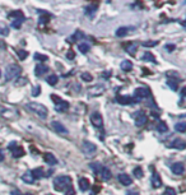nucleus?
I'll return each instance as SVG.
<instances>
[{"mask_svg":"<svg viewBox=\"0 0 186 195\" xmlns=\"http://www.w3.org/2000/svg\"><path fill=\"white\" fill-rule=\"evenodd\" d=\"M64 194L65 195H75V190H74V187L73 186H70V187H68V189L64 191Z\"/></svg>","mask_w":186,"mask_h":195,"instance_id":"41","label":"nucleus"},{"mask_svg":"<svg viewBox=\"0 0 186 195\" xmlns=\"http://www.w3.org/2000/svg\"><path fill=\"white\" fill-rule=\"evenodd\" d=\"M171 147L172 148H176V149H185V147H186V144H185V140L184 139H180V138H176V139H173V142H172V144H171Z\"/></svg>","mask_w":186,"mask_h":195,"instance_id":"17","label":"nucleus"},{"mask_svg":"<svg viewBox=\"0 0 186 195\" xmlns=\"http://www.w3.org/2000/svg\"><path fill=\"white\" fill-rule=\"evenodd\" d=\"M52 173V170H47V172H46V176H50Z\"/></svg>","mask_w":186,"mask_h":195,"instance_id":"56","label":"nucleus"},{"mask_svg":"<svg viewBox=\"0 0 186 195\" xmlns=\"http://www.w3.org/2000/svg\"><path fill=\"white\" fill-rule=\"evenodd\" d=\"M82 150H83V153H84L85 156L92 157V156H95V154H96V152H97V147H96L92 142L84 140V142H83V144H82Z\"/></svg>","mask_w":186,"mask_h":195,"instance_id":"4","label":"nucleus"},{"mask_svg":"<svg viewBox=\"0 0 186 195\" xmlns=\"http://www.w3.org/2000/svg\"><path fill=\"white\" fill-rule=\"evenodd\" d=\"M47 70H48V68L46 67V65H44V64H38V65H36V68H34V74L37 75V77H41V75L46 74Z\"/></svg>","mask_w":186,"mask_h":195,"instance_id":"14","label":"nucleus"},{"mask_svg":"<svg viewBox=\"0 0 186 195\" xmlns=\"http://www.w3.org/2000/svg\"><path fill=\"white\" fill-rule=\"evenodd\" d=\"M105 85L102 84H97L95 87H92V88H89L88 93H89V97H98V96H101L103 95V92H105Z\"/></svg>","mask_w":186,"mask_h":195,"instance_id":"9","label":"nucleus"},{"mask_svg":"<svg viewBox=\"0 0 186 195\" xmlns=\"http://www.w3.org/2000/svg\"><path fill=\"white\" fill-rule=\"evenodd\" d=\"M134 176L137 177V179H141L143 177V170L140 167H137V168H134Z\"/></svg>","mask_w":186,"mask_h":195,"instance_id":"37","label":"nucleus"},{"mask_svg":"<svg viewBox=\"0 0 186 195\" xmlns=\"http://www.w3.org/2000/svg\"><path fill=\"white\" fill-rule=\"evenodd\" d=\"M141 59L144 60V61H149V63H153V64H157V60H156V57L152 52H149V51H145L144 54H143L141 56Z\"/></svg>","mask_w":186,"mask_h":195,"instance_id":"20","label":"nucleus"},{"mask_svg":"<svg viewBox=\"0 0 186 195\" xmlns=\"http://www.w3.org/2000/svg\"><path fill=\"white\" fill-rule=\"evenodd\" d=\"M80 38H84V33L82 31H77L73 36H71V40H73V41H78Z\"/></svg>","mask_w":186,"mask_h":195,"instance_id":"35","label":"nucleus"},{"mask_svg":"<svg viewBox=\"0 0 186 195\" xmlns=\"http://www.w3.org/2000/svg\"><path fill=\"white\" fill-rule=\"evenodd\" d=\"M0 34H3V36H8L9 34V30L6 27H0Z\"/></svg>","mask_w":186,"mask_h":195,"instance_id":"46","label":"nucleus"},{"mask_svg":"<svg viewBox=\"0 0 186 195\" xmlns=\"http://www.w3.org/2000/svg\"><path fill=\"white\" fill-rule=\"evenodd\" d=\"M78 49H79V51H80L82 54H87V52H89L91 46L88 45L87 42H82V43H79V45H78Z\"/></svg>","mask_w":186,"mask_h":195,"instance_id":"26","label":"nucleus"},{"mask_svg":"<svg viewBox=\"0 0 186 195\" xmlns=\"http://www.w3.org/2000/svg\"><path fill=\"white\" fill-rule=\"evenodd\" d=\"M58 75H55V74H51L50 77H47V79H46V82L50 84V85H55L56 83H58Z\"/></svg>","mask_w":186,"mask_h":195,"instance_id":"32","label":"nucleus"},{"mask_svg":"<svg viewBox=\"0 0 186 195\" xmlns=\"http://www.w3.org/2000/svg\"><path fill=\"white\" fill-rule=\"evenodd\" d=\"M79 187H80L82 191H87L89 187H91V184H89V181H88V179L82 177V179L79 180Z\"/></svg>","mask_w":186,"mask_h":195,"instance_id":"21","label":"nucleus"},{"mask_svg":"<svg viewBox=\"0 0 186 195\" xmlns=\"http://www.w3.org/2000/svg\"><path fill=\"white\" fill-rule=\"evenodd\" d=\"M44 160L46 161L47 164L50 166H55V164H58V160H56V157L51 153H45L44 154Z\"/></svg>","mask_w":186,"mask_h":195,"instance_id":"16","label":"nucleus"},{"mask_svg":"<svg viewBox=\"0 0 186 195\" xmlns=\"http://www.w3.org/2000/svg\"><path fill=\"white\" fill-rule=\"evenodd\" d=\"M0 75H2V73H0Z\"/></svg>","mask_w":186,"mask_h":195,"instance_id":"59","label":"nucleus"},{"mask_svg":"<svg viewBox=\"0 0 186 195\" xmlns=\"http://www.w3.org/2000/svg\"><path fill=\"white\" fill-rule=\"evenodd\" d=\"M167 84H168V85H170L173 91H176V89H177V83H176V82H172L171 79H168V81H167Z\"/></svg>","mask_w":186,"mask_h":195,"instance_id":"43","label":"nucleus"},{"mask_svg":"<svg viewBox=\"0 0 186 195\" xmlns=\"http://www.w3.org/2000/svg\"><path fill=\"white\" fill-rule=\"evenodd\" d=\"M16 147H17V142H16V140H13V142H10V143L8 144V148H9V149H12V150H13L14 148H16Z\"/></svg>","mask_w":186,"mask_h":195,"instance_id":"50","label":"nucleus"},{"mask_svg":"<svg viewBox=\"0 0 186 195\" xmlns=\"http://www.w3.org/2000/svg\"><path fill=\"white\" fill-rule=\"evenodd\" d=\"M23 20H24V19H13L10 26H12L13 28H16V30H19V28H20V24H22Z\"/></svg>","mask_w":186,"mask_h":195,"instance_id":"34","label":"nucleus"},{"mask_svg":"<svg viewBox=\"0 0 186 195\" xmlns=\"http://www.w3.org/2000/svg\"><path fill=\"white\" fill-rule=\"evenodd\" d=\"M20 73H22V68L18 64H10L5 69V81H8V82L13 81V79L18 78Z\"/></svg>","mask_w":186,"mask_h":195,"instance_id":"3","label":"nucleus"},{"mask_svg":"<svg viewBox=\"0 0 186 195\" xmlns=\"http://www.w3.org/2000/svg\"><path fill=\"white\" fill-rule=\"evenodd\" d=\"M9 17H13V19H24V14L20 10H16L9 14Z\"/></svg>","mask_w":186,"mask_h":195,"instance_id":"31","label":"nucleus"},{"mask_svg":"<svg viewBox=\"0 0 186 195\" xmlns=\"http://www.w3.org/2000/svg\"><path fill=\"white\" fill-rule=\"evenodd\" d=\"M171 171H172L175 175H182L184 171H185V166L181 162H176L171 166Z\"/></svg>","mask_w":186,"mask_h":195,"instance_id":"12","label":"nucleus"},{"mask_svg":"<svg viewBox=\"0 0 186 195\" xmlns=\"http://www.w3.org/2000/svg\"><path fill=\"white\" fill-rule=\"evenodd\" d=\"M120 68L123 69L124 71H130L133 69V63L130 60H124L123 63L120 64Z\"/></svg>","mask_w":186,"mask_h":195,"instance_id":"22","label":"nucleus"},{"mask_svg":"<svg viewBox=\"0 0 186 195\" xmlns=\"http://www.w3.org/2000/svg\"><path fill=\"white\" fill-rule=\"evenodd\" d=\"M40 89H41V87H40V85H37V87L34 88V91H32V96H33V97L38 96V95H40V92H41Z\"/></svg>","mask_w":186,"mask_h":195,"instance_id":"47","label":"nucleus"},{"mask_svg":"<svg viewBox=\"0 0 186 195\" xmlns=\"http://www.w3.org/2000/svg\"><path fill=\"white\" fill-rule=\"evenodd\" d=\"M4 161V153H3V150L0 149V162H3Z\"/></svg>","mask_w":186,"mask_h":195,"instance_id":"55","label":"nucleus"},{"mask_svg":"<svg viewBox=\"0 0 186 195\" xmlns=\"http://www.w3.org/2000/svg\"><path fill=\"white\" fill-rule=\"evenodd\" d=\"M134 121H135V125H137L138 128H141L143 125H145V122H147V115L145 112L143 111V110H139L135 112L134 115Z\"/></svg>","mask_w":186,"mask_h":195,"instance_id":"6","label":"nucleus"},{"mask_svg":"<svg viewBox=\"0 0 186 195\" xmlns=\"http://www.w3.org/2000/svg\"><path fill=\"white\" fill-rule=\"evenodd\" d=\"M17 54H18V56H19L20 60H24L26 57L28 56V52L24 51V50H17Z\"/></svg>","mask_w":186,"mask_h":195,"instance_id":"38","label":"nucleus"},{"mask_svg":"<svg viewBox=\"0 0 186 195\" xmlns=\"http://www.w3.org/2000/svg\"><path fill=\"white\" fill-rule=\"evenodd\" d=\"M82 79H83V81H85V82H92V75L89 74V73H87V71H85V73H82Z\"/></svg>","mask_w":186,"mask_h":195,"instance_id":"39","label":"nucleus"},{"mask_svg":"<svg viewBox=\"0 0 186 195\" xmlns=\"http://www.w3.org/2000/svg\"><path fill=\"white\" fill-rule=\"evenodd\" d=\"M164 49H166L168 52H172L173 50L176 49V45H173V43H170V45H166V47H164Z\"/></svg>","mask_w":186,"mask_h":195,"instance_id":"44","label":"nucleus"},{"mask_svg":"<svg viewBox=\"0 0 186 195\" xmlns=\"http://www.w3.org/2000/svg\"><path fill=\"white\" fill-rule=\"evenodd\" d=\"M66 57H68L69 60H73L74 57H75V52L73 51V50H69V51H68V54H66Z\"/></svg>","mask_w":186,"mask_h":195,"instance_id":"45","label":"nucleus"},{"mask_svg":"<svg viewBox=\"0 0 186 195\" xmlns=\"http://www.w3.org/2000/svg\"><path fill=\"white\" fill-rule=\"evenodd\" d=\"M68 108H69V103L66 102V101H63V99L55 105V110L58 112H64V111H66Z\"/></svg>","mask_w":186,"mask_h":195,"instance_id":"18","label":"nucleus"},{"mask_svg":"<svg viewBox=\"0 0 186 195\" xmlns=\"http://www.w3.org/2000/svg\"><path fill=\"white\" fill-rule=\"evenodd\" d=\"M149 96H151V92H149V89L145 88V87H139V88L134 89V99L138 101V102L140 99H144Z\"/></svg>","mask_w":186,"mask_h":195,"instance_id":"5","label":"nucleus"},{"mask_svg":"<svg viewBox=\"0 0 186 195\" xmlns=\"http://www.w3.org/2000/svg\"><path fill=\"white\" fill-rule=\"evenodd\" d=\"M157 43H158L157 41H149V42H144V43H143V46H156Z\"/></svg>","mask_w":186,"mask_h":195,"instance_id":"48","label":"nucleus"},{"mask_svg":"<svg viewBox=\"0 0 186 195\" xmlns=\"http://www.w3.org/2000/svg\"><path fill=\"white\" fill-rule=\"evenodd\" d=\"M116 101H117L120 105H130V103H133V102H138V101L133 99L131 97H129V96H119V97L116 98Z\"/></svg>","mask_w":186,"mask_h":195,"instance_id":"15","label":"nucleus"},{"mask_svg":"<svg viewBox=\"0 0 186 195\" xmlns=\"http://www.w3.org/2000/svg\"><path fill=\"white\" fill-rule=\"evenodd\" d=\"M26 195H31V194H26Z\"/></svg>","mask_w":186,"mask_h":195,"instance_id":"57","label":"nucleus"},{"mask_svg":"<svg viewBox=\"0 0 186 195\" xmlns=\"http://www.w3.org/2000/svg\"><path fill=\"white\" fill-rule=\"evenodd\" d=\"M99 173H101V176H102V179L105 180V181L110 180L111 176H112V175H111V171L107 168V167H102V170H101V172H99Z\"/></svg>","mask_w":186,"mask_h":195,"instance_id":"25","label":"nucleus"},{"mask_svg":"<svg viewBox=\"0 0 186 195\" xmlns=\"http://www.w3.org/2000/svg\"><path fill=\"white\" fill-rule=\"evenodd\" d=\"M0 115H2L3 117L8 119V120L14 119V117L18 116V114H17V111L14 110V108H6L4 106H0Z\"/></svg>","mask_w":186,"mask_h":195,"instance_id":"7","label":"nucleus"},{"mask_svg":"<svg viewBox=\"0 0 186 195\" xmlns=\"http://www.w3.org/2000/svg\"><path fill=\"white\" fill-rule=\"evenodd\" d=\"M12 154H13L14 158H20V157L24 156V150H23V148H20V147H16L12 150Z\"/></svg>","mask_w":186,"mask_h":195,"instance_id":"23","label":"nucleus"},{"mask_svg":"<svg viewBox=\"0 0 186 195\" xmlns=\"http://www.w3.org/2000/svg\"><path fill=\"white\" fill-rule=\"evenodd\" d=\"M126 195H139V191H137V190H129V191H126Z\"/></svg>","mask_w":186,"mask_h":195,"instance_id":"52","label":"nucleus"},{"mask_svg":"<svg viewBox=\"0 0 186 195\" xmlns=\"http://www.w3.org/2000/svg\"><path fill=\"white\" fill-rule=\"evenodd\" d=\"M34 59H36V60H41V61H46V60H47V56L36 52V54H34Z\"/></svg>","mask_w":186,"mask_h":195,"instance_id":"40","label":"nucleus"},{"mask_svg":"<svg viewBox=\"0 0 186 195\" xmlns=\"http://www.w3.org/2000/svg\"><path fill=\"white\" fill-rule=\"evenodd\" d=\"M151 181H152V186L154 187V189H159V187L162 186V180H161V176H159L158 172H153L152 173Z\"/></svg>","mask_w":186,"mask_h":195,"instance_id":"11","label":"nucleus"},{"mask_svg":"<svg viewBox=\"0 0 186 195\" xmlns=\"http://www.w3.org/2000/svg\"><path fill=\"white\" fill-rule=\"evenodd\" d=\"M157 130H158L159 133H167V132H168V126H167L166 122L159 121L158 125H157Z\"/></svg>","mask_w":186,"mask_h":195,"instance_id":"28","label":"nucleus"},{"mask_svg":"<svg viewBox=\"0 0 186 195\" xmlns=\"http://www.w3.org/2000/svg\"><path fill=\"white\" fill-rule=\"evenodd\" d=\"M115 34L117 36V37H124V36L127 34V28H126V27H120V28H117L116 32H115Z\"/></svg>","mask_w":186,"mask_h":195,"instance_id":"30","label":"nucleus"},{"mask_svg":"<svg viewBox=\"0 0 186 195\" xmlns=\"http://www.w3.org/2000/svg\"><path fill=\"white\" fill-rule=\"evenodd\" d=\"M91 122L95 128H102L103 126V119H102V115L99 112H93L91 115Z\"/></svg>","mask_w":186,"mask_h":195,"instance_id":"8","label":"nucleus"},{"mask_svg":"<svg viewBox=\"0 0 186 195\" xmlns=\"http://www.w3.org/2000/svg\"><path fill=\"white\" fill-rule=\"evenodd\" d=\"M70 186H71V179L69 176L60 175L54 179V189L56 191H65Z\"/></svg>","mask_w":186,"mask_h":195,"instance_id":"1","label":"nucleus"},{"mask_svg":"<svg viewBox=\"0 0 186 195\" xmlns=\"http://www.w3.org/2000/svg\"><path fill=\"white\" fill-rule=\"evenodd\" d=\"M163 195H176V190L172 189V187H167Z\"/></svg>","mask_w":186,"mask_h":195,"instance_id":"42","label":"nucleus"},{"mask_svg":"<svg viewBox=\"0 0 186 195\" xmlns=\"http://www.w3.org/2000/svg\"><path fill=\"white\" fill-rule=\"evenodd\" d=\"M175 129L178 133H185L186 132V124L185 122H177V124L175 125Z\"/></svg>","mask_w":186,"mask_h":195,"instance_id":"33","label":"nucleus"},{"mask_svg":"<svg viewBox=\"0 0 186 195\" xmlns=\"http://www.w3.org/2000/svg\"><path fill=\"white\" fill-rule=\"evenodd\" d=\"M89 167L93 170V172H95V173H99V172H101V170H102L103 166H102L101 163H98V162H95V163H91V164H89Z\"/></svg>","mask_w":186,"mask_h":195,"instance_id":"29","label":"nucleus"},{"mask_svg":"<svg viewBox=\"0 0 186 195\" xmlns=\"http://www.w3.org/2000/svg\"><path fill=\"white\" fill-rule=\"evenodd\" d=\"M48 195H54V194H48Z\"/></svg>","mask_w":186,"mask_h":195,"instance_id":"58","label":"nucleus"},{"mask_svg":"<svg viewBox=\"0 0 186 195\" xmlns=\"http://www.w3.org/2000/svg\"><path fill=\"white\" fill-rule=\"evenodd\" d=\"M110 75H111L110 71H103V73L101 74V77H102V78H105V79H109V78H110Z\"/></svg>","mask_w":186,"mask_h":195,"instance_id":"51","label":"nucleus"},{"mask_svg":"<svg viewBox=\"0 0 186 195\" xmlns=\"http://www.w3.org/2000/svg\"><path fill=\"white\" fill-rule=\"evenodd\" d=\"M27 107L30 108V110H31L33 114L37 115L38 117H41V119H46L47 115H48V111H47L46 106L41 105V103H37V102H30V103H27Z\"/></svg>","mask_w":186,"mask_h":195,"instance_id":"2","label":"nucleus"},{"mask_svg":"<svg viewBox=\"0 0 186 195\" xmlns=\"http://www.w3.org/2000/svg\"><path fill=\"white\" fill-rule=\"evenodd\" d=\"M126 51L130 54V55H135V52H137V45H134V43H131V45L126 46Z\"/></svg>","mask_w":186,"mask_h":195,"instance_id":"36","label":"nucleus"},{"mask_svg":"<svg viewBox=\"0 0 186 195\" xmlns=\"http://www.w3.org/2000/svg\"><path fill=\"white\" fill-rule=\"evenodd\" d=\"M27 83V79L26 78H19V81L16 83L17 85H23V84H26Z\"/></svg>","mask_w":186,"mask_h":195,"instance_id":"49","label":"nucleus"},{"mask_svg":"<svg viewBox=\"0 0 186 195\" xmlns=\"http://www.w3.org/2000/svg\"><path fill=\"white\" fill-rule=\"evenodd\" d=\"M31 173H32V176H33L34 180H38V179H41V177L45 176V171H44V168H40V167L32 170Z\"/></svg>","mask_w":186,"mask_h":195,"instance_id":"19","label":"nucleus"},{"mask_svg":"<svg viewBox=\"0 0 186 195\" xmlns=\"http://www.w3.org/2000/svg\"><path fill=\"white\" fill-rule=\"evenodd\" d=\"M51 126L54 128V130L56 133H59V134H64V135H66L69 132H68V129L64 126L60 121H52L51 122Z\"/></svg>","mask_w":186,"mask_h":195,"instance_id":"10","label":"nucleus"},{"mask_svg":"<svg viewBox=\"0 0 186 195\" xmlns=\"http://www.w3.org/2000/svg\"><path fill=\"white\" fill-rule=\"evenodd\" d=\"M97 8H98V6H97V5H95V4H93V5H88V6H85L84 12L87 13L88 16H91V17H92L93 14H95V13L97 12Z\"/></svg>","mask_w":186,"mask_h":195,"instance_id":"27","label":"nucleus"},{"mask_svg":"<svg viewBox=\"0 0 186 195\" xmlns=\"http://www.w3.org/2000/svg\"><path fill=\"white\" fill-rule=\"evenodd\" d=\"M10 195H22V194H20L19 190H13V191L10 193Z\"/></svg>","mask_w":186,"mask_h":195,"instance_id":"54","label":"nucleus"},{"mask_svg":"<svg viewBox=\"0 0 186 195\" xmlns=\"http://www.w3.org/2000/svg\"><path fill=\"white\" fill-rule=\"evenodd\" d=\"M117 179H119V181L123 185H125V186H130L133 184V180H131L130 176L127 175V173H120Z\"/></svg>","mask_w":186,"mask_h":195,"instance_id":"13","label":"nucleus"},{"mask_svg":"<svg viewBox=\"0 0 186 195\" xmlns=\"http://www.w3.org/2000/svg\"><path fill=\"white\" fill-rule=\"evenodd\" d=\"M38 22H40V24H42V23H44V24H46L47 22H48V19H47V18H45V17H41Z\"/></svg>","mask_w":186,"mask_h":195,"instance_id":"53","label":"nucleus"},{"mask_svg":"<svg viewBox=\"0 0 186 195\" xmlns=\"http://www.w3.org/2000/svg\"><path fill=\"white\" fill-rule=\"evenodd\" d=\"M22 180H23L26 184H33V182H34V179H33V176H32L31 171H27L24 175L22 176Z\"/></svg>","mask_w":186,"mask_h":195,"instance_id":"24","label":"nucleus"}]
</instances>
